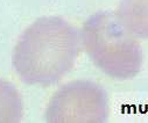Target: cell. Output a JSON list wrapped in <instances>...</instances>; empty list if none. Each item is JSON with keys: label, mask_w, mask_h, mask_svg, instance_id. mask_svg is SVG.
Instances as JSON below:
<instances>
[{"label": "cell", "mask_w": 148, "mask_h": 123, "mask_svg": "<svg viewBox=\"0 0 148 123\" xmlns=\"http://www.w3.org/2000/svg\"><path fill=\"white\" fill-rule=\"evenodd\" d=\"M82 46L92 63L108 77H135L142 64L141 47L123 24L108 15H96L83 27Z\"/></svg>", "instance_id": "cell-2"}, {"label": "cell", "mask_w": 148, "mask_h": 123, "mask_svg": "<svg viewBox=\"0 0 148 123\" xmlns=\"http://www.w3.org/2000/svg\"><path fill=\"white\" fill-rule=\"evenodd\" d=\"M108 102L104 90L89 80H76L62 86L49 101L48 122H104Z\"/></svg>", "instance_id": "cell-3"}, {"label": "cell", "mask_w": 148, "mask_h": 123, "mask_svg": "<svg viewBox=\"0 0 148 123\" xmlns=\"http://www.w3.org/2000/svg\"><path fill=\"white\" fill-rule=\"evenodd\" d=\"M81 48V35L72 26L61 19H40L19 38L13 67L26 84L50 86L71 71Z\"/></svg>", "instance_id": "cell-1"}, {"label": "cell", "mask_w": 148, "mask_h": 123, "mask_svg": "<svg viewBox=\"0 0 148 123\" xmlns=\"http://www.w3.org/2000/svg\"><path fill=\"white\" fill-rule=\"evenodd\" d=\"M23 115V102L18 90L0 78V123L19 122Z\"/></svg>", "instance_id": "cell-4"}]
</instances>
